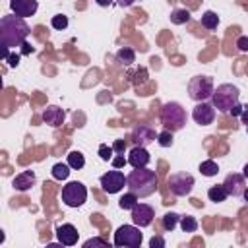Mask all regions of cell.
Instances as JSON below:
<instances>
[{
	"mask_svg": "<svg viewBox=\"0 0 248 248\" xmlns=\"http://www.w3.org/2000/svg\"><path fill=\"white\" fill-rule=\"evenodd\" d=\"M31 33V27L27 25L25 17L19 16H2L0 17V43L6 48L21 46Z\"/></svg>",
	"mask_w": 248,
	"mask_h": 248,
	"instance_id": "cell-1",
	"label": "cell"
},
{
	"mask_svg": "<svg viewBox=\"0 0 248 248\" xmlns=\"http://www.w3.org/2000/svg\"><path fill=\"white\" fill-rule=\"evenodd\" d=\"M126 186L138 198H147V196L155 194V190H157V174H155V170H151L147 167L134 169L126 176Z\"/></svg>",
	"mask_w": 248,
	"mask_h": 248,
	"instance_id": "cell-2",
	"label": "cell"
},
{
	"mask_svg": "<svg viewBox=\"0 0 248 248\" xmlns=\"http://www.w3.org/2000/svg\"><path fill=\"white\" fill-rule=\"evenodd\" d=\"M238 97H240V91H238L236 85L221 83V85H217V89L211 95V105L215 107V110H219L223 114H229L231 108L238 103Z\"/></svg>",
	"mask_w": 248,
	"mask_h": 248,
	"instance_id": "cell-3",
	"label": "cell"
},
{
	"mask_svg": "<svg viewBox=\"0 0 248 248\" xmlns=\"http://www.w3.org/2000/svg\"><path fill=\"white\" fill-rule=\"evenodd\" d=\"M186 108L176 103V101H169L163 105L161 108V124L165 126V130H170V132H178L186 126Z\"/></svg>",
	"mask_w": 248,
	"mask_h": 248,
	"instance_id": "cell-4",
	"label": "cell"
},
{
	"mask_svg": "<svg viewBox=\"0 0 248 248\" xmlns=\"http://www.w3.org/2000/svg\"><path fill=\"white\" fill-rule=\"evenodd\" d=\"M213 91H215V87H213V79L209 76H194L188 83V95L196 103L211 99Z\"/></svg>",
	"mask_w": 248,
	"mask_h": 248,
	"instance_id": "cell-5",
	"label": "cell"
},
{
	"mask_svg": "<svg viewBox=\"0 0 248 248\" xmlns=\"http://www.w3.org/2000/svg\"><path fill=\"white\" fill-rule=\"evenodd\" d=\"M141 240H143V234L140 232V227L138 225H122V227L116 229L112 244L118 246V248H122V246H126V248H138L141 244Z\"/></svg>",
	"mask_w": 248,
	"mask_h": 248,
	"instance_id": "cell-6",
	"label": "cell"
},
{
	"mask_svg": "<svg viewBox=\"0 0 248 248\" xmlns=\"http://www.w3.org/2000/svg\"><path fill=\"white\" fill-rule=\"evenodd\" d=\"M87 200V188L74 180V182H68L64 188H62V202L68 205V207H81Z\"/></svg>",
	"mask_w": 248,
	"mask_h": 248,
	"instance_id": "cell-7",
	"label": "cell"
},
{
	"mask_svg": "<svg viewBox=\"0 0 248 248\" xmlns=\"http://www.w3.org/2000/svg\"><path fill=\"white\" fill-rule=\"evenodd\" d=\"M194 176L190 174V172H186V170H180V172H172L170 176H169V188H170V192L174 194V196H188L190 192H192V188H194Z\"/></svg>",
	"mask_w": 248,
	"mask_h": 248,
	"instance_id": "cell-8",
	"label": "cell"
},
{
	"mask_svg": "<svg viewBox=\"0 0 248 248\" xmlns=\"http://www.w3.org/2000/svg\"><path fill=\"white\" fill-rule=\"evenodd\" d=\"M124 184H126V176H124L118 169L108 170V172H105V174L101 176V188H103V192H107V194H116V192H120V190L124 188Z\"/></svg>",
	"mask_w": 248,
	"mask_h": 248,
	"instance_id": "cell-9",
	"label": "cell"
},
{
	"mask_svg": "<svg viewBox=\"0 0 248 248\" xmlns=\"http://www.w3.org/2000/svg\"><path fill=\"white\" fill-rule=\"evenodd\" d=\"M192 118L200 126H209L215 120V107L211 103H207V101H200L192 110Z\"/></svg>",
	"mask_w": 248,
	"mask_h": 248,
	"instance_id": "cell-10",
	"label": "cell"
},
{
	"mask_svg": "<svg viewBox=\"0 0 248 248\" xmlns=\"http://www.w3.org/2000/svg\"><path fill=\"white\" fill-rule=\"evenodd\" d=\"M153 217H155V211H153V207L149 205V203H136L134 207H132V221H134V225H138L140 229H143V227H149L151 223H153Z\"/></svg>",
	"mask_w": 248,
	"mask_h": 248,
	"instance_id": "cell-11",
	"label": "cell"
},
{
	"mask_svg": "<svg viewBox=\"0 0 248 248\" xmlns=\"http://www.w3.org/2000/svg\"><path fill=\"white\" fill-rule=\"evenodd\" d=\"M155 140H157L155 128H151V126H147V124H136V126H134V130H132V141H134L136 145L147 147V145L153 143Z\"/></svg>",
	"mask_w": 248,
	"mask_h": 248,
	"instance_id": "cell-12",
	"label": "cell"
},
{
	"mask_svg": "<svg viewBox=\"0 0 248 248\" xmlns=\"http://www.w3.org/2000/svg\"><path fill=\"white\" fill-rule=\"evenodd\" d=\"M223 186H225V190H227L229 196L242 198V192L246 188V176L244 174H238V172H231V174L225 176Z\"/></svg>",
	"mask_w": 248,
	"mask_h": 248,
	"instance_id": "cell-13",
	"label": "cell"
},
{
	"mask_svg": "<svg viewBox=\"0 0 248 248\" xmlns=\"http://www.w3.org/2000/svg\"><path fill=\"white\" fill-rule=\"evenodd\" d=\"M56 238L62 246H74L79 238V232L72 223H62L56 227Z\"/></svg>",
	"mask_w": 248,
	"mask_h": 248,
	"instance_id": "cell-14",
	"label": "cell"
},
{
	"mask_svg": "<svg viewBox=\"0 0 248 248\" xmlns=\"http://www.w3.org/2000/svg\"><path fill=\"white\" fill-rule=\"evenodd\" d=\"M10 8L16 16L29 17V16H35L39 4H37V0H10Z\"/></svg>",
	"mask_w": 248,
	"mask_h": 248,
	"instance_id": "cell-15",
	"label": "cell"
},
{
	"mask_svg": "<svg viewBox=\"0 0 248 248\" xmlns=\"http://www.w3.org/2000/svg\"><path fill=\"white\" fill-rule=\"evenodd\" d=\"M149 153L143 145H134L130 151H128V163L134 167V169H141V167H147L149 165Z\"/></svg>",
	"mask_w": 248,
	"mask_h": 248,
	"instance_id": "cell-16",
	"label": "cell"
},
{
	"mask_svg": "<svg viewBox=\"0 0 248 248\" xmlns=\"http://www.w3.org/2000/svg\"><path fill=\"white\" fill-rule=\"evenodd\" d=\"M64 118H66V112H64L60 107H56V105H50V107H46V108L43 110V120H45V124H48V126H52V128H58L60 124H64Z\"/></svg>",
	"mask_w": 248,
	"mask_h": 248,
	"instance_id": "cell-17",
	"label": "cell"
},
{
	"mask_svg": "<svg viewBox=\"0 0 248 248\" xmlns=\"http://www.w3.org/2000/svg\"><path fill=\"white\" fill-rule=\"evenodd\" d=\"M35 182H37L35 172H33V170H23V172H19V174L12 180V186H14L17 192H27V190H31V188L35 186Z\"/></svg>",
	"mask_w": 248,
	"mask_h": 248,
	"instance_id": "cell-18",
	"label": "cell"
},
{
	"mask_svg": "<svg viewBox=\"0 0 248 248\" xmlns=\"http://www.w3.org/2000/svg\"><path fill=\"white\" fill-rule=\"evenodd\" d=\"M190 19H192V14H190V10H186V8H176V10L170 12V21H172L174 25H184V23H188Z\"/></svg>",
	"mask_w": 248,
	"mask_h": 248,
	"instance_id": "cell-19",
	"label": "cell"
},
{
	"mask_svg": "<svg viewBox=\"0 0 248 248\" xmlns=\"http://www.w3.org/2000/svg\"><path fill=\"white\" fill-rule=\"evenodd\" d=\"M207 198L211 202H215V203H221V202H225L229 198V194H227V190H225L223 184H215V186H211L207 190Z\"/></svg>",
	"mask_w": 248,
	"mask_h": 248,
	"instance_id": "cell-20",
	"label": "cell"
},
{
	"mask_svg": "<svg viewBox=\"0 0 248 248\" xmlns=\"http://www.w3.org/2000/svg\"><path fill=\"white\" fill-rule=\"evenodd\" d=\"M116 60H118L120 64H124V66H130V64L136 62V52H134L130 46H122V48L116 52Z\"/></svg>",
	"mask_w": 248,
	"mask_h": 248,
	"instance_id": "cell-21",
	"label": "cell"
},
{
	"mask_svg": "<svg viewBox=\"0 0 248 248\" xmlns=\"http://www.w3.org/2000/svg\"><path fill=\"white\" fill-rule=\"evenodd\" d=\"M202 25H203L205 29H209V31L217 29V25H219V16H217L215 12H211V10L203 12V14H202Z\"/></svg>",
	"mask_w": 248,
	"mask_h": 248,
	"instance_id": "cell-22",
	"label": "cell"
},
{
	"mask_svg": "<svg viewBox=\"0 0 248 248\" xmlns=\"http://www.w3.org/2000/svg\"><path fill=\"white\" fill-rule=\"evenodd\" d=\"M68 165H70L74 170L83 169V165H85L83 153H81V151H70V153H68Z\"/></svg>",
	"mask_w": 248,
	"mask_h": 248,
	"instance_id": "cell-23",
	"label": "cell"
},
{
	"mask_svg": "<svg viewBox=\"0 0 248 248\" xmlns=\"http://www.w3.org/2000/svg\"><path fill=\"white\" fill-rule=\"evenodd\" d=\"M161 223H163V229H165V231H174V227L180 223V215L174 213V211H169V213L163 215Z\"/></svg>",
	"mask_w": 248,
	"mask_h": 248,
	"instance_id": "cell-24",
	"label": "cell"
},
{
	"mask_svg": "<svg viewBox=\"0 0 248 248\" xmlns=\"http://www.w3.org/2000/svg\"><path fill=\"white\" fill-rule=\"evenodd\" d=\"M70 165L68 163H56L54 167H52V176L56 178V180H66L68 176H70Z\"/></svg>",
	"mask_w": 248,
	"mask_h": 248,
	"instance_id": "cell-25",
	"label": "cell"
},
{
	"mask_svg": "<svg viewBox=\"0 0 248 248\" xmlns=\"http://www.w3.org/2000/svg\"><path fill=\"white\" fill-rule=\"evenodd\" d=\"M200 172H202L203 176H215V174L219 172V165H217L213 159H207V161H203V163L200 165Z\"/></svg>",
	"mask_w": 248,
	"mask_h": 248,
	"instance_id": "cell-26",
	"label": "cell"
},
{
	"mask_svg": "<svg viewBox=\"0 0 248 248\" xmlns=\"http://www.w3.org/2000/svg\"><path fill=\"white\" fill-rule=\"evenodd\" d=\"M180 227L184 232H196L198 231V221L192 215H180Z\"/></svg>",
	"mask_w": 248,
	"mask_h": 248,
	"instance_id": "cell-27",
	"label": "cell"
},
{
	"mask_svg": "<svg viewBox=\"0 0 248 248\" xmlns=\"http://www.w3.org/2000/svg\"><path fill=\"white\" fill-rule=\"evenodd\" d=\"M138 196L134 194V192H128V194H124L120 200H118V205H120V209H130L132 211V207L138 203Z\"/></svg>",
	"mask_w": 248,
	"mask_h": 248,
	"instance_id": "cell-28",
	"label": "cell"
},
{
	"mask_svg": "<svg viewBox=\"0 0 248 248\" xmlns=\"http://www.w3.org/2000/svg\"><path fill=\"white\" fill-rule=\"evenodd\" d=\"M50 25H52V29H56V31H64V29L68 27V17H66L64 14H56V16H52Z\"/></svg>",
	"mask_w": 248,
	"mask_h": 248,
	"instance_id": "cell-29",
	"label": "cell"
},
{
	"mask_svg": "<svg viewBox=\"0 0 248 248\" xmlns=\"http://www.w3.org/2000/svg\"><path fill=\"white\" fill-rule=\"evenodd\" d=\"M172 134H174V132H170V130L159 132V134H157V143H159L161 147H170V145H172Z\"/></svg>",
	"mask_w": 248,
	"mask_h": 248,
	"instance_id": "cell-30",
	"label": "cell"
},
{
	"mask_svg": "<svg viewBox=\"0 0 248 248\" xmlns=\"http://www.w3.org/2000/svg\"><path fill=\"white\" fill-rule=\"evenodd\" d=\"M130 78H132V83H134V85H141V83H145V81H147V68H138L136 74L130 76Z\"/></svg>",
	"mask_w": 248,
	"mask_h": 248,
	"instance_id": "cell-31",
	"label": "cell"
},
{
	"mask_svg": "<svg viewBox=\"0 0 248 248\" xmlns=\"http://www.w3.org/2000/svg\"><path fill=\"white\" fill-rule=\"evenodd\" d=\"M99 155H101V159H103V161H110V159H112V155H114L112 145L108 147L107 143H101V145H99Z\"/></svg>",
	"mask_w": 248,
	"mask_h": 248,
	"instance_id": "cell-32",
	"label": "cell"
},
{
	"mask_svg": "<svg viewBox=\"0 0 248 248\" xmlns=\"http://www.w3.org/2000/svg\"><path fill=\"white\" fill-rule=\"evenodd\" d=\"M112 149H114L116 155H124V151H126V140H114Z\"/></svg>",
	"mask_w": 248,
	"mask_h": 248,
	"instance_id": "cell-33",
	"label": "cell"
},
{
	"mask_svg": "<svg viewBox=\"0 0 248 248\" xmlns=\"http://www.w3.org/2000/svg\"><path fill=\"white\" fill-rule=\"evenodd\" d=\"M236 48H238L240 52H248V37H246V35H240V37L236 39Z\"/></svg>",
	"mask_w": 248,
	"mask_h": 248,
	"instance_id": "cell-34",
	"label": "cell"
},
{
	"mask_svg": "<svg viewBox=\"0 0 248 248\" xmlns=\"http://www.w3.org/2000/svg\"><path fill=\"white\" fill-rule=\"evenodd\" d=\"M91 246H107V242L103 238H89L83 242V248H91Z\"/></svg>",
	"mask_w": 248,
	"mask_h": 248,
	"instance_id": "cell-35",
	"label": "cell"
},
{
	"mask_svg": "<svg viewBox=\"0 0 248 248\" xmlns=\"http://www.w3.org/2000/svg\"><path fill=\"white\" fill-rule=\"evenodd\" d=\"M110 163H112L114 169H120V167H124L128 163V159H124V155H116V157L110 159Z\"/></svg>",
	"mask_w": 248,
	"mask_h": 248,
	"instance_id": "cell-36",
	"label": "cell"
},
{
	"mask_svg": "<svg viewBox=\"0 0 248 248\" xmlns=\"http://www.w3.org/2000/svg\"><path fill=\"white\" fill-rule=\"evenodd\" d=\"M149 246H151V248H165V240H163L161 236H153V238L149 240Z\"/></svg>",
	"mask_w": 248,
	"mask_h": 248,
	"instance_id": "cell-37",
	"label": "cell"
},
{
	"mask_svg": "<svg viewBox=\"0 0 248 248\" xmlns=\"http://www.w3.org/2000/svg\"><path fill=\"white\" fill-rule=\"evenodd\" d=\"M6 62H8L12 68H16V66L19 64V54H10V56L6 58Z\"/></svg>",
	"mask_w": 248,
	"mask_h": 248,
	"instance_id": "cell-38",
	"label": "cell"
},
{
	"mask_svg": "<svg viewBox=\"0 0 248 248\" xmlns=\"http://www.w3.org/2000/svg\"><path fill=\"white\" fill-rule=\"evenodd\" d=\"M242 110H244V107H242L240 103H236V105L231 108V112H229V114H232V116H240V114H242Z\"/></svg>",
	"mask_w": 248,
	"mask_h": 248,
	"instance_id": "cell-39",
	"label": "cell"
},
{
	"mask_svg": "<svg viewBox=\"0 0 248 248\" xmlns=\"http://www.w3.org/2000/svg\"><path fill=\"white\" fill-rule=\"evenodd\" d=\"M118 2V6H122V8H130L132 4H136L138 0H116Z\"/></svg>",
	"mask_w": 248,
	"mask_h": 248,
	"instance_id": "cell-40",
	"label": "cell"
},
{
	"mask_svg": "<svg viewBox=\"0 0 248 248\" xmlns=\"http://www.w3.org/2000/svg\"><path fill=\"white\" fill-rule=\"evenodd\" d=\"M95 2H97L99 6H103V8H107V6H110L114 0H95Z\"/></svg>",
	"mask_w": 248,
	"mask_h": 248,
	"instance_id": "cell-41",
	"label": "cell"
},
{
	"mask_svg": "<svg viewBox=\"0 0 248 248\" xmlns=\"http://www.w3.org/2000/svg\"><path fill=\"white\" fill-rule=\"evenodd\" d=\"M242 198H244V202H248V186L244 188V192H242Z\"/></svg>",
	"mask_w": 248,
	"mask_h": 248,
	"instance_id": "cell-42",
	"label": "cell"
},
{
	"mask_svg": "<svg viewBox=\"0 0 248 248\" xmlns=\"http://www.w3.org/2000/svg\"><path fill=\"white\" fill-rule=\"evenodd\" d=\"M242 174H244V176H246V178H248V163H246V165H244V167H242Z\"/></svg>",
	"mask_w": 248,
	"mask_h": 248,
	"instance_id": "cell-43",
	"label": "cell"
},
{
	"mask_svg": "<svg viewBox=\"0 0 248 248\" xmlns=\"http://www.w3.org/2000/svg\"><path fill=\"white\" fill-rule=\"evenodd\" d=\"M246 132H248V126H246Z\"/></svg>",
	"mask_w": 248,
	"mask_h": 248,
	"instance_id": "cell-44",
	"label": "cell"
}]
</instances>
